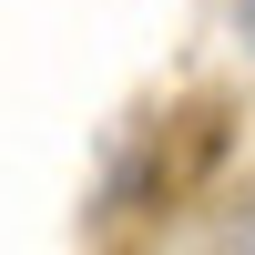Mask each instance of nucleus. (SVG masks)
Segmentation results:
<instances>
[{"label":"nucleus","instance_id":"1","mask_svg":"<svg viewBox=\"0 0 255 255\" xmlns=\"http://www.w3.org/2000/svg\"><path fill=\"white\" fill-rule=\"evenodd\" d=\"M235 41H245V51H255V0H235Z\"/></svg>","mask_w":255,"mask_h":255}]
</instances>
